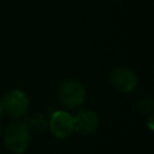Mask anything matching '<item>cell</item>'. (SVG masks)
Here are the masks:
<instances>
[{"mask_svg":"<svg viewBox=\"0 0 154 154\" xmlns=\"http://www.w3.org/2000/svg\"><path fill=\"white\" fill-rule=\"evenodd\" d=\"M87 91L84 85L76 79H66L58 88V100L67 109H76L85 101Z\"/></svg>","mask_w":154,"mask_h":154,"instance_id":"1","label":"cell"},{"mask_svg":"<svg viewBox=\"0 0 154 154\" xmlns=\"http://www.w3.org/2000/svg\"><path fill=\"white\" fill-rule=\"evenodd\" d=\"M4 143L10 152L14 154H22L29 147L30 131L24 125V123H12L5 129Z\"/></svg>","mask_w":154,"mask_h":154,"instance_id":"2","label":"cell"},{"mask_svg":"<svg viewBox=\"0 0 154 154\" xmlns=\"http://www.w3.org/2000/svg\"><path fill=\"white\" fill-rule=\"evenodd\" d=\"M2 111L12 118H22L29 108V97L19 89H12L5 94L1 101Z\"/></svg>","mask_w":154,"mask_h":154,"instance_id":"3","label":"cell"},{"mask_svg":"<svg viewBox=\"0 0 154 154\" xmlns=\"http://www.w3.org/2000/svg\"><path fill=\"white\" fill-rule=\"evenodd\" d=\"M111 84L119 91L130 93L137 87V76L136 73L125 66H117L109 73Z\"/></svg>","mask_w":154,"mask_h":154,"instance_id":"4","label":"cell"},{"mask_svg":"<svg viewBox=\"0 0 154 154\" xmlns=\"http://www.w3.org/2000/svg\"><path fill=\"white\" fill-rule=\"evenodd\" d=\"M49 130L58 138H65L73 131L72 116L65 111H55L49 118Z\"/></svg>","mask_w":154,"mask_h":154,"instance_id":"5","label":"cell"},{"mask_svg":"<svg viewBox=\"0 0 154 154\" xmlns=\"http://www.w3.org/2000/svg\"><path fill=\"white\" fill-rule=\"evenodd\" d=\"M73 130L81 135H90L99 128V117L93 111L82 109L78 111L73 117Z\"/></svg>","mask_w":154,"mask_h":154,"instance_id":"6","label":"cell"},{"mask_svg":"<svg viewBox=\"0 0 154 154\" xmlns=\"http://www.w3.org/2000/svg\"><path fill=\"white\" fill-rule=\"evenodd\" d=\"M47 119L42 114H32L24 122V125L30 132H43L47 128Z\"/></svg>","mask_w":154,"mask_h":154,"instance_id":"7","label":"cell"},{"mask_svg":"<svg viewBox=\"0 0 154 154\" xmlns=\"http://www.w3.org/2000/svg\"><path fill=\"white\" fill-rule=\"evenodd\" d=\"M153 107H154V103H153V100L150 96H144V97L140 99L136 103V108L143 114H152Z\"/></svg>","mask_w":154,"mask_h":154,"instance_id":"8","label":"cell"},{"mask_svg":"<svg viewBox=\"0 0 154 154\" xmlns=\"http://www.w3.org/2000/svg\"><path fill=\"white\" fill-rule=\"evenodd\" d=\"M153 119H154V117H153V114H150L149 119H148V128H149V130H153Z\"/></svg>","mask_w":154,"mask_h":154,"instance_id":"9","label":"cell"},{"mask_svg":"<svg viewBox=\"0 0 154 154\" xmlns=\"http://www.w3.org/2000/svg\"><path fill=\"white\" fill-rule=\"evenodd\" d=\"M2 106H1V102H0V117H1V114H2Z\"/></svg>","mask_w":154,"mask_h":154,"instance_id":"10","label":"cell"}]
</instances>
